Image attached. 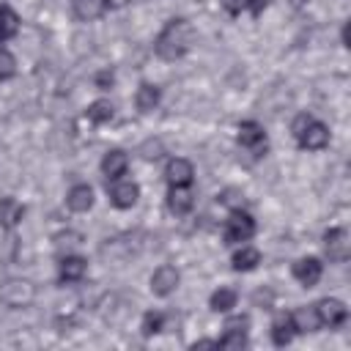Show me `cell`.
Wrapping results in <instances>:
<instances>
[{
  "label": "cell",
  "mask_w": 351,
  "mask_h": 351,
  "mask_svg": "<svg viewBox=\"0 0 351 351\" xmlns=\"http://www.w3.org/2000/svg\"><path fill=\"white\" fill-rule=\"evenodd\" d=\"M195 44V27L189 25V19L184 16H173L165 22V27L156 33L154 38V52L159 60H181Z\"/></svg>",
  "instance_id": "obj_1"
},
{
  "label": "cell",
  "mask_w": 351,
  "mask_h": 351,
  "mask_svg": "<svg viewBox=\"0 0 351 351\" xmlns=\"http://www.w3.org/2000/svg\"><path fill=\"white\" fill-rule=\"evenodd\" d=\"M291 134H293V140L302 151H324L332 140L329 126L324 121H318L315 115H310V112H299L291 121Z\"/></svg>",
  "instance_id": "obj_2"
},
{
  "label": "cell",
  "mask_w": 351,
  "mask_h": 351,
  "mask_svg": "<svg viewBox=\"0 0 351 351\" xmlns=\"http://www.w3.org/2000/svg\"><path fill=\"white\" fill-rule=\"evenodd\" d=\"M258 225H255V217L244 208H233L230 217L225 219V228H222V241L228 247H239L244 241H250L255 236Z\"/></svg>",
  "instance_id": "obj_3"
},
{
  "label": "cell",
  "mask_w": 351,
  "mask_h": 351,
  "mask_svg": "<svg viewBox=\"0 0 351 351\" xmlns=\"http://www.w3.org/2000/svg\"><path fill=\"white\" fill-rule=\"evenodd\" d=\"M239 145L255 156H263L266 148H269V137H266V129L258 123V121H241L239 123V134H236Z\"/></svg>",
  "instance_id": "obj_4"
},
{
  "label": "cell",
  "mask_w": 351,
  "mask_h": 351,
  "mask_svg": "<svg viewBox=\"0 0 351 351\" xmlns=\"http://www.w3.org/2000/svg\"><path fill=\"white\" fill-rule=\"evenodd\" d=\"M315 307V315H318V326L321 329H340L346 321H348V307L340 302V299H321L313 304Z\"/></svg>",
  "instance_id": "obj_5"
},
{
  "label": "cell",
  "mask_w": 351,
  "mask_h": 351,
  "mask_svg": "<svg viewBox=\"0 0 351 351\" xmlns=\"http://www.w3.org/2000/svg\"><path fill=\"white\" fill-rule=\"evenodd\" d=\"M107 197H110V203L115 206V208H121V211H126V208H132L134 203H137V197H140V186L132 181V178H112V181H107Z\"/></svg>",
  "instance_id": "obj_6"
},
{
  "label": "cell",
  "mask_w": 351,
  "mask_h": 351,
  "mask_svg": "<svg viewBox=\"0 0 351 351\" xmlns=\"http://www.w3.org/2000/svg\"><path fill=\"white\" fill-rule=\"evenodd\" d=\"M36 299V288L30 280H8L0 285V302L8 307H27Z\"/></svg>",
  "instance_id": "obj_7"
},
{
  "label": "cell",
  "mask_w": 351,
  "mask_h": 351,
  "mask_svg": "<svg viewBox=\"0 0 351 351\" xmlns=\"http://www.w3.org/2000/svg\"><path fill=\"white\" fill-rule=\"evenodd\" d=\"M324 252L332 263H346L351 255V241L346 228H329L324 233Z\"/></svg>",
  "instance_id": "obj_8"
},
{
  "label": "cell",
  "mask_w": 351,
  "mask_h": 351,
  "mask_svg": "<svg viewBox=\"0 0 351 351\" xmlns=\"http://www.w3.org/2000/svg\"><path fill=\"white\" fill-rule=\"evenodd\" d=\"M291 274H293V280H296L299 285L313 288V285H318V280H321V274H324V263H321V258H315V255H304V258L293 261Z\"/></svg>",
  "instance_id": "obj_9"
},
{
  "label": "cell",
  "mask_w": 351,
  "mask_h": 351,
  "mask_svg": "<svg viewBox=\"0 0 351 351\" xmlns=\"http://www.w3.org/2000/svg\"><path fill=\"white\" fill-rule=\"evenodd\" d=\"M178 282H181L178 269H176V266H170V263H162V266H156V269H154V274H151V293H154V296H159V299H165V296L176 293Z\"/></svg>",
  "instance_id": "obj_10"
},
{
  "label": "cell",
  "mask_w": 351,
  "mask_h": 351,
  "mask_svg": "<svg viewBox=\"0 0 351 351\" xmlns=\"http://www.w3.org/2000/svg\"><path fill=\"white\" fill-rule=\"evenodd\" d=\"M165 181H167V186H192V181H195V165L186 156H173L165 165Z\"/></svg>",
  "instance_id": "obj_11"
},
{
  "label": "cell",
  "mask_w": 351,
  "mask_h": 351,
  "mask_svg": "<svg viewBox=\"0 0 351 351\" xmlns=\"http://www.w3.org/2000/svg\"><path fill=\"white\" fill-rule=\"evenodd\" d=\"M247 326H250L247 315H233V318H228V321H225V332H222V337L217 340V346H219V348H244V346H247Z\"/></svg>",
  "instance_id": "obj_12"
},
{
  "label": "cell",
  "mask_w": 351,
  "mask_h": 351,
  "mask_svg": "<svg viewBox=\"0 0 351 351\" xmlns=\"http://www.w3.org/2000/svg\"><path fill=\"white\" fill-rule=\"evenodd\" d=\"M88 274V261L82 255H63L58 261V282L60 285H74Z\"/></svg>",
  "instance_id": "obj_13"
},
{
  "label": "cell",
  "mask_w": 351,
  "mask_h": 351,
  "mask_svg": "<svg viewBox=\"0 0 351 351\" xmlns=\"http://www.w3.org/2000/svg\"><path fill=\"white\" fill-rule=\"evenodd\" d=\"M101 176L107 178V181H112V178H121V176H126V170H129V156H126V151H121V148H112V151H107L104 156H101Z\"/></svg>",
  "instance_id": "obj_14"
},
{
  "label": "cell",
  "mask_w": 351,
  "mask_h": 351,
  "mask_svg": "<svg viewBox=\"0 0 351 351\" xmlns=\"http://www.w3.org/2000/svg\"><path fill=\"white\" fill-rule=\"evenodd\" d=\"M299 332H296V324H293V315L291 313H277L274 315V321H271V343L274 346H288V343H293V337H296Z\"/></svg>",
  "instance_id": "obj_15"
},
{
  "label": "cell",
  "mask_w": 351,
  "mask_h": 351,
  "mask_svg": "<svg viewBox=\"0 0 351 351\" xmlns=\"http://www.w3.org/2000/svg\"><path fill=\"white\" fill-rule=\"evenodd\" d=\"M66 206L69 211L74 214H85L93 208V186L90 184H74L69 192H66Z\"/></svg>",
  "instance_id": "obj_16"
},
{
  "label": "cell",
  "mask_w": 351,
  "mask_h": 351,
  "mask_svg": "<svg viewBox=\"0 0 351 351\" xmlns=\"http://www.w3.org/2000/svg\"><path fill=\"white\" fill-rule=\"evenodd\" d=\"M263 261V255H261V250L258 247H252V244H239V250L230 255V266H233V271H252V269H258V263Z\"/></svg>",
  "instance_id": "obj_17"
},
{
  "label": "cell",
  "mask_w": 351,
  "mask_h": 351,
  "mask_svg": "<svg viewBox=\"0 0 351 351\" xmlns=\"http://www.w3.org/2000/svg\"><path fill=\"white\" fill-rule=\"evenodd\" d=\"M167 208L176 217L189 214L195 208V192L189 186H170V192H167Z\"/></svg>",
  "instance_id": "obj_18"
},
{
  "label": "cell",
  "mask_w": 351,
  "mask_h": 351,
  "mask_svg": "<svg viewBox=\"0 0 351 351\" xmlns=\"http://www.w3.org/2000/svg\"><path fill=\"white\" fill-rule=\"evenodd\" d=\"M162 101V88L154 85V82H140L137 93H134V107L140 112H154Z\"/></svg>",
  "instance_id": "obj_19"
},
{
  "label": "cell",
  "mask_w": 351,
  "mask_h": 351,
  "mask_svg": "<svg viewBox=\"0 0 351 351\" xmlns=\"http://www.w3.org/2000/svg\"><path fill=\"white\" fill-rule=\"evenodd\" d=\"M22 217H25V206L16 197H0V228L11 230L22 222Z\"/></svg>",
  "instance_id": "obj_20"
},
{
  "label": "cell",
  "mask_w": 351,
  "mask_h": 351,
  "mask_svg": "<svg viewBox=\"0 0 351 351\" xmlns=\"http://www.w3.org/2000/svg\"><path fill=\"white\" fill-rule=\"evenodd\" d=\"M236 304H239V293H236V288H230V285H219V288L208 296V307H211L214 313H230Z\"/></svg>",
  "instance_id": "obj_21"
},
{
  "label": "cell",
  "mask_w": 351,
  "mask_h": 351,
  "mask_svg": "<svg viewBox=\"0 0 351 351\" xmlns=\"http://www.w3.org/2000/svg\"><path fill=\"white\" fill-rule=\"evenodd\" d=\"M104 0H71V14L77 22H93L104 14Z\"/></svg>",
  "instance_id": "obj_22"
},
{
  "label": "cell",
  "mask_w": 351,
  "mask_h": 351,
  "mask_svg": "<svg viewBox=\"0 0 351 351\" xmlns=\"http://www.w3.org/2000/svg\"><path fill=\"white\" fill-rule=\"evenodd\" d=\"M19 14L8 5V3H0V44L11 41L16 33H19Z\"/></svg>",
  "instance_id": "obj_23"
},
{
  "label": "cell",
  "mask_w": 351,
  "mask_h": 351,
  "mask_svg": "<svg viewBox=\"0 0 351 351\" xmlns=\"http://www.w3.org/2000/svg\"><path fill=\"white\" fill-rule=\"evenodd\" d=\"M85 115H88L90 123H110L115 118V104L110 99H96V101L88 104Z\"/></svg>",
  "instance_id": "obj_24"
},
{
  "label": "cell",
  "mask_w": 351,
  "mask_h": 351,
  "mask_svg": "<svg viewBox=\"0 0 351 351\" xmlns=\"http://www.w3.org/2000/svg\"><path fill=\"white\" fill-rule=\"evenodd\" d=\"M291 315H293V324H296V332H299V335H302V332H318V329H321L313 304H310V307H299V310H293Z\"/></svg>",
  "instance_id": "obj_25"
},
{
  "label": "cell",
  "mask_w": 351,
  "mask_h": 351,
  "mask_svg": "<svg viewBox=\"0 0 351 351\" xmlns=\"http://www.w3.org/2000/svg\"><path fill=\"white\" fill-rule=\"evenodd\" d=\"M165 324H167V315H165L162 310H148V313L143 315V321H140V332H143L145 337H154V335H159V332L165 329Z\"/></svg>",
  "instance_id": "obj_26"
},
{
  "label": "cell",
  "mask_w": 351,
  "mask_h": 351,
  "mask_svg": "<svg viewBox=\"0 0 351 351\" xmlns=\"http://www.w3.org/2000/svg\"><path fill=\"white\" fill-rule=\"evenodd\" d=\"M14 74H16V58L11 49L0 44V82H8Z\"/></svg>",
  "instance_id": "obj_27"
},
{
  "label": "cell",
  "mask_w": 351,
  "mask_h": 351,
  "mask_svg": "<svg viewBox=\"0 0 351 351\" xmlns=\"http://www.w3.org/2000/svg\"><path fill=\"white\" fill-rule=\"evenodd\" d=\"M93 82H96V88H99V90H110V88L115 85V74H112L110 69H101V71L96 74V80H93Z\"/></svg>",
  "instance_id": "obj_28"
},
{
  "label": "cell",
  "mask_w": 351,
  "mask_h": 351,
  "mask_svg": "<svg viewBox=\"0 0 351 351\" xmlns=\"http://www.w3.org/2000/svg\"><path fill=\"white\" fill-rule=\"evenodd\" d=\"M219 5H222L230 16H239L241 11H247V0H219Z\"/></svg>",
  "instance_id": "obj_29"
},
{
  "label": "cell",
  "mask_w": 351,
  "mask_h": 351,
  "mask_svg": "<svg viewBox=\"0 0 351 351\" xmlns=\"http://www.w3.org/2000/svg\"><path fill=\"white\" fill-rule=\"evenodd\" d=\"M143 151H145V154H143L145 159H159V156H162V143H159V140H156V143L148 140V143L143 145Z\"/></svg>",
  "instance_id": "obj_30"
},
{
  "label": "cell",
  "mask_w": 351,
  "mask_h": 351,
  "mask_svg": "<svg viewBox=\"0 0 351 351\" xmlns=\"http://www.w3.org/2000/svg\"><path fill=\"white\" fill-rule=\"evenodd\" d=\"M269 3H271V0H247V11H250L252 16H261Z\"/></svg>",
  "instance_id": "obj_31"
},
{
  "label": "cell",
  "mask_w": 351,
  "mask_h": 351,
  "mask_svg": "<svg viewBox=\"0 0 351 351\" xmlns=\"http://www.w3.org/2000/svg\"><path fill=\"white\" fill-rule=\"evenodd\" d=\"M123 5H129V0H104V8H107V11H118V8H123Z\"/></svg>",
  "instance_id": "obj_32"
},
{
  "label": "cell",
  "mask_w": 351,
  "mask_h": 351,
  "mask_svg": "<svg viewBox=\"0 0 351 351\" xmlns=\"http://www.w3.org/2000/svg\"><path fill=\"white\" fill-rule=\"evenodd\" d=\"M189 348H219V346H217V340H195Z\"/></svg>",
  "instance_id": "obj_33"
},
{
  "label": "cell",
  "mask_w": 351,
  "mask_h": 351,
  "mask_svg": "<svg viewBox=\"0 0 351 351\" xmlns=\"http://www.w3.org/2000/svg\"><path fill=\"white\" fill-rule=\"evenodd\" d=\"M307 3H310V0H288V5H291V8H304Z\"/></svg>",
  "instance_id": "obj_34"
}]
</instances>
